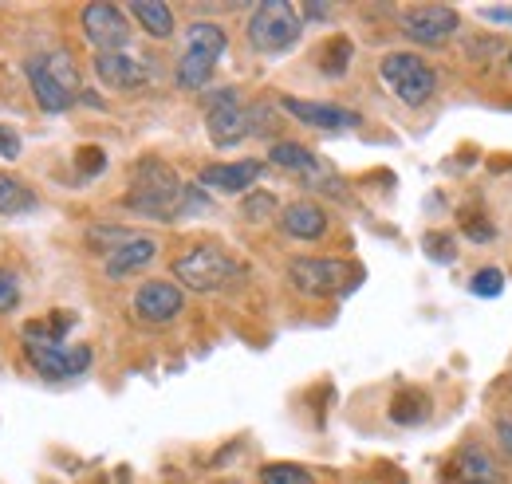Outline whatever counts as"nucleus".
Segmentation results:
<instances>
[{
    "label": "nucleus",
    "mask_w": 512,
    "mask_h": 484,
    "mask_svg": "<svg viewBox=\"0 0 512 484\" xmlns=\"http://www.w3.org/2000/svg\"><path fill=\"white\" fill-rule=\"evenodd\" d=\"M379 75H383L386 91L398 103H406V107H426L434 99V91H438L434 67L422 56H414V52H390V56H383Z\"/></svg>",
    "instance_id": "obj_3"
},
{
    "label": "nucleus",
    "mask_w": 512,
    "mask_h": 484,
    "mask_svg": "<svg viewBox=\"0 0 512 484\" xmlns=\"http://www.w3.org/2000/svg\"><path fill=\"white\" fill-rule=\"evenodd\" d=\"M268 162L280 166V170H296V174H312V170L320 166L316 154H312L308 146H300V142H276V146L268 150Z\"/></svg>",
    "instance_id": "obj_20"
},
{
    "label": "nucleus",
    "mask_w": 512,
    "mask_h": 484,
    "mask_svg": "<svg viewBox=\"0 0 512 484\" xmlns=\"http://www.w3.org/2000/svg\"><path fill=\"white\" fill-rule=\"evenodd\" d=\"M130 16H134V20L142 24V32L154 36V40L174 36V8H170V4H158V0H134V4H130Z\"/></svg>",
    "instance_id": "obj_18"
},
{
    "label": "nucleus",
    "mask_w": 512,
    "mask_h": 484,
    "mask_svg": "<svg viewBox=\"0 0 512 484\" xmlns=\"http://www.w3.org/2000/svg\"><path fill=\"white\" fill-rule=\"evenodd\" d=\"M264 174V166L256 158L245 162H213L201 170V185L217 189V193H249V185H256V178Z\"/></svg>",
    "instance_id": "obj_15"
},
{
    "label": "nucleus",
    "mask_w": 512,
    "mask_h": 484,
    "mask_svg": "<svg viewBox=\"0 0 512 484\" xmlns=\"http://www.w3.org/2000/svg\"><path fill=\"white\" fill-rule=\"evenodd\" d=\"M430 418V398L422 394V390H402V394H394V402H390V422L398 425H418Z\"/></svg>",
    "instance_id": "obj_21"
},
{
    "label": "nucleus",
    "mask_w": 512,
    "mask_h": 484,
    "mask_svg": "<svg viewBox=\"0 0 512 484\" xmlns=\"http://www.w3.org/2000/svg\"><path fill=\"white\" fill-rule=\"evenodd\" d=\"M28 209H36V193L20 182V178L0 174V213L4 217H16V213H28Z\"/></svg>",
    "instance_id": "obj_22"
},
{
    "label": "nucleus",
    "mask_w": 512,
    "mask_h": 484,
    "mask_svg": "<svg viewBox=\"0 0 512 484\" xmlns=\"http://www.w3.org/2000/svg\"><path fill=\"white\" fill-rule=\"evenodd\" d=\"M225 48H229L225 28L205 24V20L190 24V32H186V52H182V60H178V83H182L186 91H201V87L213 79V67L225 56Z\"/></svg>",
    "instance_id": "obj_4"
},
{
    "label": "nucleus",
    "mask_w": 512,
    "mask_h": 484,
    "mask_svg": "<svg viewBox=\"0 0 512 484\" xmlns=\"http://www.w3.org/2000/svg\"><path fill=\"white\" fill-rule=\"evenodd\" d=\"M154 256H158V241H154V237H130L123 248H115V252L107 256V276H111V280H127L138 268H146Z\"/></svg>",
    "instance_id": "obj_17"
},
{
    "label": "nucleus",
    "mask_w": 512,
    "mask_h": 484,
    "mask_svg": "<svg viewBox=\"0 0 512 484\" xmlns=\"http://www.w3.org/2000/svg\"><path fill=\"white\" fill-rule=\"evenodd\" d=\"M182 197H186V185L178 182V174L166 162L146 158V162L134 166L127 209L142 213V217H154V221H174L178 209H182Z\"/></svg>",
    "instance_id": "obj_1"
},
{
    "label": "nucleus",
    "mask_w": 512,
    "mask_h": 484,
    "mask_svg": "<svg viewBox=\"0 0 512 484\" xmlns=\"http://www.w3.org/2000/svg\"><path fill=\"white\" fill-rule=\"evenodd\" d=\"M481 16H485L489 24L512 28V4H481Z\"/></svg>",
    "instance_id": "obj_30"
},
{
    "label": "nucleus",
    "mask_w": 512,
    "mask_h": 484,
    "mask_svg": "<svg viewBox=\"0 0 512 484\" xmlns=\"http://www.w3.org/2000/svg\"><path fill=\"white\" fill-rule=\"evenodd\" d=\"M280 107L304 126H316V130H355L359 115L347 111V107H335V103H312V99H280Z\"/></svg>",
    "instance_id": "obj_14"
},
{
    "label": "nucleus",
    "mask_w": 512,
    "mask_h": 484,
    "mask_svg": "<svg viewBox=\"0 0 512 484\" xmlns=\"http://www.w3.org/2000/svg\"><path fill=\"white\" fill-rule=\"evenodd\" d=\"M95 75L111 91H134V87L150 83V63L142 56H127V52H99L95 56Z\"/></svg>",
    "instance_id": "obj_13"
},
{
    "label": "nucleus",
    "mask_w": 512,
    "mask_h": 484,
    "mask_svg": "<svg viewBox=\"0 0 512 484\" xmlns=\"http://www.w3.org/2000/svg\"><path fill=\"white\" fill-rule=\"evenodd\" d=\"M469 292L481 296V300H497L505 292V272L501 268H481L473 280H469Z\"/></svg>",
    "instance_id": "obj_24"
},
{
    "label": "nucleus",
    "mask_w": 512,
    "mask_h": 484,
    "mask_svg": "<svg viewBox=\"0 0 512 484\" xmlns=\"http://www.w3.org/2000/svg\"><path fill=\"white\" fill-rule=\"evenodd\" d=\"M253 115L241 107V99H237V91L233 87H225V91H217L213 99H209V115H205V130H209V138H213V146H237L253 126Z\"/></svg>",
    "instance_id": "obj_9"
},
{
    "label": "nucleus",
    "mask_w": 512,
    "mask_h": 484,
    "mask_svg": "<svg viewBox=\"0 0 512 484\" xmlns=\"http://www.w3.org/2000/svg\"><path fill=\"white\" fill-rule=\"evenodd\" d=\"M497 441H501V449L512 457V422H501L497 425Z\"/></svg>",
    "instance_id": "obj_32"
},
{
    "label": "nucleus",
    "mask_w": 512,
    "mask_h": 484,
    "mask_svg": "<svg viewBox=\"0 0 512 484\" xmlns=\"http://www.w3.org/2000/svg\"><path fill=\"white\" fill-rule=\"evenodd\" d=\"M24 355L36 366V374L44 378H75L91 366V351L87 347H60V343H44V339H24Z\"/></svg>",
    "instance_id": "obj_10"
},
{
    "label": "nucleus",
    "mask_w": 512,
    "mask_h": 484,
    "mask_svg": "<svg viewBox=\"0 0 512 484\" xmlns=\"http://www.w3.org/2000/svg\"><path fill=\"white\" fill-rule=\"evenodd\" d=\"M276 213V197L272 193H253V197H245V217L249 221H264V217H272Z\"/></svg>",
    "instance_id": "obj_27"
},
{
    "label": "nucleus",
    "mask_w": 512,
    "mask_h": 484,
    "mask_svg": "<svg viewBox=\"0 0 512 484\" xmlns=\"http://www.w3.org/2000/svg\"><path fill=\"white\" fill-rule=\"evenodd\" d=\"M288 280H292L296 292L327 300V296H339V292L355 288L359 268L347 264V260H335V256H300V260L288 264Z\"/></svg>",
    "instance_id": "obj_6"
},
{
    "label": "nucleus",
    "mask_w": 512,
    "mask_h": 484,
    "mask_svg": "<svg viewBox=\"0 0 512 484\" xmlns=\"http://www.w3.org/2000/svg\"><path fill=\"white\" fill-rule=\"evenodd\" d=\"M28 79H32L36 103L48 115H60L79 99V67L67 52H44V56L28 60Z\"/></svg>",
    "instance_id": "obj_2"
},
{
    "label": "nucleus",
    "mask_w": 512,
    "mask_h": 484,
    "mask_svg": "<svg viewBox=\"0 0 512 484\" xmlns=\"http://www.w3.org/2000/svg\"><path fill=\"white\" fill-rule=\"evenodd\" d=\"M16 303H20V280H16V272L0 268V315L12 311Z\"/></svg>",
    "instance_id": "obj_26"
},
{
    "label": "nucleus",
    "mask_w": 512,
    "mask_h": 484,
    "mask_svg": "<svg viewBox=\"0 0 512 484\" xmlns=\"http://www.w3.org/2000/svg\"><path fill=\"white\" fill-rule=\"evenodd\" d=\"M457 477L465 484H497L501 481V469H497V461H493L481 445H469V449L457 457Z\"/></svg>",
    "instance_id": "obj_19"
},
{
    "label": "nucleus",
    "mask_w": 512,
    "mask_h": 484,
    "mask_svg": "<svg viewBox=\"0 0 512 484\" xmlns=\"http://www.w3.org/2000/svg\"><path fill=\"white\" fill-rule=\"evenodd\" d=\"M426 252H430L434 260L449 264V260H453V241H449V237H426Z\"/></svg>",
    "instance_id": "obj_31"
},
{
    "label": "nucleus",
    "mask_w": 512,
    "mask_h": 484,
    "mask_svg": "<svg viewBox=\"0 0 512 484\" xmlns=\"http://www.w3.org/2000/svg\"><path fill=\"white\" fill-rule=\"evenodd\" d=\"M75 162H79V170H83V174H99V170L107 166V154H103L99 146H83Z\"/></svg>",
    "instance_id": "obj_28"
},
{
    "label": "nucleus",
    "mask_w": 512,
    "mask_h": 484,
    "mask_svg": "<svg viewBox=\"0 0 512 484\" xmlns=\"http://www.w3.org/2000/svg\"><path fill=\"white\" fill-rule=\"evenodd\" d=\"M83 36L99 52H123L130 40L127 12L119 4H87L83 8Z\"/></svg>",
    "instance_id": "obj_11"
},
{
    "label": "nucleus",
    "mask_w": 512,
    "mask_h": 484,
    "mask_svg": "<svg viewBox=\"0 0 512 484\" xmlns=\"http://www.w3.org/2000/svg\"><path fill=\"white\" fill-rule=\"evenodd\" d=\"M174 276L190 292H217L237 276V264L221 244H193L174 260Z\"/></svg>",
    "instance_id": "obj_7"
},
{
    "label": "nucleus",
    "mask_w": 512,
    "mask_h": 484,
    "mask_svg": "<svg viewBox=\"0 0 512 484\" xmlns=\"http://www.w3.org/2000/svg\"><path fill=\"white\" fill-rule=\"evenodd\" d=\"M260 484H316L308 469L300 465H288V461H272L260 469Z\"/></svg>",
    "instance_id": "obj_23"
},
{
    "label": "nucleus",
    "mask_w": 512,
    "mask_h": 484,
    "mask_svg": "<svg viewBox=\"0 0 512 484\" xmlns=\"http://www.w3.org/2000/svg\"><path fill=\"white\" fill-rule=\"evenodd\" d=\"M0 158H8V162L20 158V134L12 126H0Z\"/></svg>",
    "instance_id": "obj_29"
},
{
    "label": "nucleus",
    "mask_w": 512,
    "mask_h": 484,
    "mask_svg": "<svg viewBox=\"0 0 512 484\" xmlns=\"http://www.w3.org/2000/svg\"><path fill=\"white\" fill-rule=\"evenodd\" d=\"M182 307H186V296L170 280H150V284H142L134 292V311L146 323H170V319L182 315Z\"/></svg>",
    "instance_id": "obj_12"
},
{
    "label": "nucleus",
    "mask_w": 512,
    "mask_h": 484,
    "mask_svg": "<svg viewBox=\"0 0 512 484\" xmlns=\"http://www.w3.org/2000/svg\"><path fill=\"white\" fill-rule=\"evenodd\" d=\"M130 237H134L130 229H91V233H87V244H91L95 252H107V256H111V252L123 248Z\"/></svg>",
    "instance_id": "obj_25"
},
{
    "label": "nucleus",
    "mask_w": 512,
    "mask_h": 484,
    "mask_svg": "<svg viewBox=\"0 0 512 484\" xmlns=\"http://www.w3.org/2000/svg\"><path fill=\"white\" fill-rule=\"evenodd\" d=\"M300 32H304L300 12L288 0H264V4H256L253 16H249V44H253L256 52H264V56L288 52L300 40Z\"/></svg>",
    "instance_id": "obj_5"
},
{
    "label": "nucleus",
    "mask_w": 512,
    "mask_h": 484,
    "mask_svg": "<svg viewBox=\"0 0 512 484\" xmlns=\"http://www.w3.org/2000/svg\"><path fill=\"white\" fill-rule=\"evenodd\" d=\"M457 28L461 20L449 4H414L402 12V32L422 48H442L446 40H453Z\"/></svg>",
    "instance_id": "obj_8"
},
{
    "label": "nucleus",
    "mask_w": 512,
    "mask_h": 484,
    "mask_svg": "<svg viewBox=\"0 0 512 484\" xmlns=\"http://www.w3.org/2000/svg\"><path fill=\"white\" fill-rule=\"evenodd\" d=\"M304 16H316V20H323V16H331V8H327V4H304Z\"/></svg>",
    "instance_id": "obj_33"
},
{
    "label": "nucleus",
    "mask_w": 512,
    "mask_h": 484,
    "mask_svg": "<svg viewBox=\"0 0 512 484\" xmlns=\"http://www.w3.org/2000/svg\"><path fill=\"white\" fill-rule=\"evenodd\" d=\"M280 229L296 241H320L327 233V213H323L316 201H296L280 213Z\"/></svg>",
    "instance_id": "obj_16"
},
{
    "label": "nucleus",
    "mask_w": 512,
    "mask_h": 484,
    "mask_svg": "<svg viewBox=\"0 0 512 484\" xmlns=\"http://www.w3.org/2000/svg\"><path fill=\"white\" fill-rule=\"evenodd\" d=\"M509 67H512V52H509Z\"/></svg>",
    "instance_id": "obj_34"
}]
</instances>
